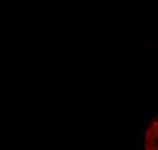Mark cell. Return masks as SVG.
<instances>
[{
  "mask_svg": "<svg viewBox=\"0 0 158 150\" xmlns=\"http://www.w3.org/2000/svg\"><path fill=\"white\" fill-rule=\"evenodd\" d=\"M144 131V150H158V115L149 120Z\"/></svg>",
  "mask_w": 158,
  "mask_h": 150,
  "instance_id": "obj_1",
  "label": "cell"
}]
</instances>
